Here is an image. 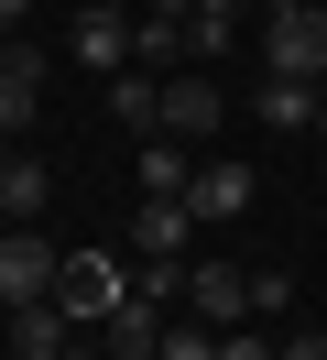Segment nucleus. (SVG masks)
Wrapping results in <instances>:
<instances>
[{
	"label": "nucleus",
	"instance_id": "nucleus-22",
	"mask_svg": "<svg viewBox=\"0 0 327 360\" xmlns=\"http://www.w3.org/2000/svg\"><path fill=\"white\" fill-rule=\"evenodd\" d=\"M0 66H11V33H0Z\"/></svg>",
	"mask_w": 327,
	"mask_h": 360
},
{
	"label": "nucleus",
	"instance_id": "nucleus-18",
	"mask_svg": "<svg viewBox=\"0 0 327 360\" xmlns=\"http://www.w3.org/2000/svg\"><path fill=\"white\" fill-rule=\"evenodd\" d=\"M153 360H218V328H207V316H196V328H164Z\"/></svg>",
	"mask_w": 327,
	"mask_h": 360
},
{
	"label": "nucleus",
	"instance_id": "nucleus-7",
	"mask_svg": "<svg viewBox=\"0 0 327 360\" xmlns=\"http://www.w3.org/2000/svg\"><path fill=\"white\" fill-rule=\"evenodd\" d=\"M218 110H229V88H218V77H164V131H174V142H207Z\"/></svg>",
	"mask_w": 327,
	"mask_h": 360
},
{
	"label": "nucleus",
	"instance_id": "nucleus-3",
	"mask_svg": "<svg viewBox=\"0 0 327 360\" xmlns=\"http://www.w3.org/2000/svg\"><path fill=\"white\" fill-rule=\"evenodd\" d=\"M55 251H44V229L33 219H11V229H0V306H33V295H55Z\"/></svg>",
	"mask_w": 327,
	"mask_h": 360
},
{
	"label": "nucleus",
	"instance_id": "nucleus-2",
	"mask_svg": "<svg viewBox=\"0 0 327 360\" xmlns=\"http://www.w3.org/2000/svg\"><path fill=\"white\" fill-rule=\"evenodd\" d=\"M55 306H65V316H120V306H131V284H120V251H65V273H55Z\"/></svg>",
	"mask_w": 327,
	"mask_h": 360
},
{
	"label": "nucleus",
	"instance_id": "nucleus-10",
	"mask_svg": "<svg viewBox=\"0 0 327 360\" xmlns=\"http://www.w3.org/2000/svg\"><path fill=\"white\" fill-rule=\"evenodd\" d=\"M251 110L273 120V131H316V110H327V98H316V77H262V88H251Z\"/></svg>",
	"mask_w": 327,
	"mask_h": 360
},
{
	"label": "nucleus",
	"instance_id": "nucleus-4",
	"mask_svg": "<svg viewBox=\"0 0 327 360\" xmlns=\"http://www.w3.org/2000/svg\"><path fill=\"white\" fill-rule=\"evenodd\" d=\"M65 55H77L87 77H120V66H131V11H98V0H77V22H65Z\"/></svg>",
	"mask_w": 327,
	"mask_h": 360
},
{
	"label": "nucleus",
	"instance_id": "nucleus-16",
	"mask_svg": "<svg viewBox=\"0 0 327 360\" xmlns=\"http://www.w3.org/2000/svg\"><path fill=\"white\" fill-rule=\"evenodd\" d=\"M109 338H120L131 360H153V349H164V306H153V295H131V306L109 316Z\"/></svg>",
	"mask_w": 327,
	"mask_h": 360
},
{
	"label": "nucleus",
	"instance_id": "nucleus-14",
	"mask_svg": "<svg viewBox=\"0 0 327 360\" xmlns=\"http://www.w3.org/2000/svg\"><path fill=\"white\" fill-rule=\"evenodd\" d=\"M22 316V360H65V328H77V316L55 306V295H33V306H11Z\"/></svg>",
	"mask_w": 327,
	"mask_h": 360
},
{
	"label": "nucleus",
	"instance_id": "nucleus-21",
	"mask_svg": "<svg viewBox=\"0 0 327 360\" xmlns=\"http://www.w3.org/2000/svg\"><path fill=\"white\" fill-rule=\"evenodd\" d=\"M98 11H142V0H98Z\"/></svg>",
	"mask_w": 327,
	"mask_h": 360
},
{
	"label": "nucleus",
	"instance_id": "nucleus-8",
	"mask_svg": "<svg viewBox=\"0 0 327 360\" xmlns=\"http://www.w3.org/2000/svg\"><path fill=\"white\" fill-rule=\"evenodd\" d=\"M33 110H44V55L11 33V66H0V131L22 142V131H33Z\"/></svg>",
	"mask_w": 327,
	"mask_h": 360
},
{
	"label": "nucleus",
	"instance_id": "nucleus-12",
	"mask_svg": "<svg viewBox=\"0 0 327 360\" xmlns=\"http://www.w3.org/2000/svg\"><path fill=\"white\" fill-rule=\"evenodd\" d=\"M131 186H142V197H186V186H196L186 142H174V131H153V142H142V164H131Z\"/></svg>",
	"mask_w": 327,
	"mask_h": 360
},
{
	"label": "nucleus",
	"instance_id": "nucleus-11",
	"mask_svg": "<svg viewBox=\"0 0 327 360\" xmlns=\"http://www.w3.org/2000/svg\"><path fill=\"white\" fill-rule=\"evenodd\" d=\"M109 120H120L131 142H153V131H164V77H131L120 66V77H109Z\"/></svg>",
	"mask_w": 327,
	"mask_h": 360
},
{
	"label": "nucleus",
	"instance_id": "nucleus-6",
	"mask_svg": "<svg viewBox=\"0 0 327 360\" xmlns=\"http://www.w3.org/2000/svg\"><path fill=\"white\" fill-rule=\"evenodd\" d=\"M186 306L207 316V328H240V316H251V273L240 262H186Z\"/></svg>",
	"mask_w": 327,
	"mask_h": 360
},
{
	"label": "nucleus",
	"instance_id": "nucleus-23",
	"mask_svg": "<svg viewBox=\"0 0 327 360\" xmlns=\"http://www.w3.org/2000/svg\"><path fill=\"white\" fill-rule=\"evenodd\" d=\"M316 142H327V110H316Z\"/></svg>",
	"mask_w": 327,
	"mask_h": 360
},
{
	"label": "nucleus",
	"instance_id": "nucleus-1",
	"mask_svg": "<svg viewBox=\"0 0 327 360\" xmlns=\"http://www.w3.org/2000/svg\"><path fill=\"white\" fill-rule=\"evenodd\" d=\"M262 77H327V0H262Z\"/></svg>",
	"mask_w": 327,
	"mask_h": 360
},
{
	"label": "nucleus",
	"instance_id": "nucleus-15",
	"mask_svg": "<svg viewBox=\"0 0 327 360\" xmlns=\"http://www.w3.org/2000/svg\"><path fill=\"white\" fill-rule=\"evenodd\" d=\"M131 44H142V66H174L196 33H186V11H142V22H131Z\"/></svg>",
	"mask_w": 327,
	"mask_h": 360
},
{
	"label": "nucleus",
	"instance_id": "nucleus-9",
	"mask_svg": "<svg viewBox=\"0 0 327 360\" xmlns=\"http://www.w3.org/2000/svg\"><path fill=\"white\" fill-rule=\"evenodd\" d=\"M186 207H196V229H218V219H240V207H251V164H196V186H186Z\"/></svg>",
	"mask_w": 327,
	"mask_h": 360
},
{
	"label": "nucleus",
	"instance_id": "nucleus-19",
	"mask_svg": "<svg viewBox=\"0 0 327 360\" xmlns=\"http://www.w3.org/2000/svg\"><path fill=\"white\" fill-rule=\"evenodd\" d=\"M283 360H327V338H316V328H305V338H283Z\"/></svg>",
	"mask_w": 327,
	"mask_h": 360
},
{
	"label": "nucleus",
	"instance_id": "nucleus-5",
	"mask_svg": "<svg viewBox=\"0 0 327 360\" xmlns=\"http://www.w3.org/2000/svg\"><path fill=\"white\" fill-rule=\"evenodd\" d=\"M131 251H142V262H186V251H196V207H186V197H142Z\"/></svg>",
	"mask_w": 327,
	"mask_h": 360
},
{
	"label": "nucleus",
	"instance_id": "nucleus-20",
	"mask_svg": "<svg viewBox=\"0 0 327 360\" xmlns=\"http://www.w3.org/2000/svg\"><path fill=\"white\" fill-rule=\"evenodd\" d=\"M22 22H33V0H0V33H22Z\"/></svg>",
	"mask_w": 327,
	"mask_h": 360
},
{
	"label": "nucleus",
	"instance_id": "nucleus-17",
	"mask_svg": "<svg viewBox=\"0 0 327 360\" xmlns=\"http://www.w3.org/2000/svg\"><path fill=\"white\" fill-rule=\"evenodd\" d=\"M218 360H283V338H262L251 316H240V328H218Z\"/></svg>",
	"mask_w": 327,
	"mask_h": 360
},
{
	"label": "nucleus",
	"instance_id": "nucleus-13",
	"mask_svg": "<svg viewBox=\"0 0 327 360\" xmlns=\"http://www.w3.org/2000/svg\"><path fill=\"white\" fill-rule=\"evenodd\" d=\"M44 197H55L44 153H0V219H44Z\"/></svg>",
	"mask_w": 327,
	"mask_h": 360
}]
</instances>
